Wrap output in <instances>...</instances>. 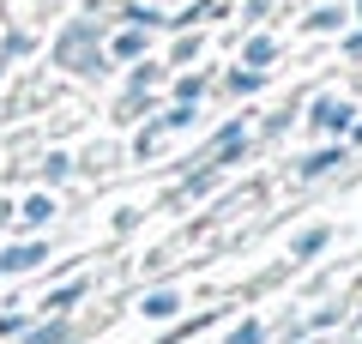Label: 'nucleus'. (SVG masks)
I'll return each instance as SVG.
<instances>
[{"label": "nucleus", "mask_w": 362, "mask_h": 344, "mask_svg": "<svg viewBox=\"0 0 362 344\" xmlns=\"http://www.w3.org/2000/svg\"><path fill=\"white\" fill-rule=\"evenodd\" d=\"M314 121H320V127H344L350 109H338V103H320V109H314Z\"/></svg>", "instance_id": "obj_1"}]
</instances>
